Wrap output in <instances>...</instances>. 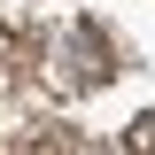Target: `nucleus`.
<instances>
[{
	"label": "nucleus",
	"instance_id": "f257e3e1",
	"mask_svg": "<svg viewBox=\"0 0 155 155\" xmlns=\"http://www.w3.org/2000/svg\"><path fill=\"white\" fill-rule=\"evenodd\" d=\"M124 155H155V116H140V124H132V140H124Z\"/></svg>",
	"mask_w": 155,
	"mask_h": 155
}]
</instances>
